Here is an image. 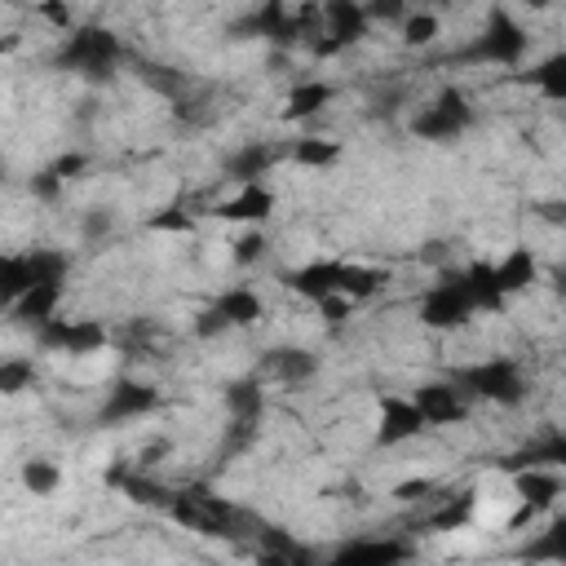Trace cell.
I'll use <instances>...</instances> for the list:
<instances>
[{
  "label": "cell",
  "mask_w": 566,
  "mask_h": 566,
  "mask_svg": "<svg viewBox=\"0 0 566 566\" xmlns=\"http://www.w3.org/2000/svg\"><path fill=\"white\" fill-rule=\"evenodd\" d=\"M451 380H455L469 398H478V402H495V407H517V402L526 398L522 363H517V358H504V354L464 363V367L451 371Z\"/></svg>",
  "instance_id": "6da1fadb"
},
{
  "label": "cell",
  "mask_w": 566,
  "mask_h": 566,
  "mask_svg": "<svg viewBox=\"0 0 566 566\" xmlns=\"http://www.w3.org/2000/svg\"><path fill=\"white\" fill-rule=\"evenodd\" d=\"M526 49H531L526 27L509 9H491L486 22H482V31L464 44L460 57L464 62H482V66H517L526 57Z\"/></svg>",
  "instance_id": "7a4b0ae2"
},
{
  "label": "cell",
  "mask_w": 566,
  "mask_h": 566,
  "mask_svg": "<svg viewBox=\"0 0 566 566\" xmlns=\"http://www.w3.org/2000/svg\"><path fill=\"white\" fill-rule=\"evenodd\" d=\"M57 62L66 66V71H75V75H84V80H106L111 71H115V62H119V40L106 31V27H71L66 35H62V53H57Z\"/></svg>",
  "instance_id": "3957f363"
},
{
  "label": "cell",
  "mask_w": 566,
  "mask_h": 566,
  "mask_svg": "<svg viewBox=\"0 0 566 566\" xmlns=\"http://www.w3.org/2000/svg\"><path fill=\"white\" fill-rule=\"evenodd\" d=\"M473 314H478V301H473V292H469V283H464V270H455V274L429 283L424 296H420V318H424V327L455 332V327H464Z\"/></svg>",
  "instance_id": "277c9868"
},
{
  "label": "cell",
  "mask_w": 566,
  "mask_h": 566,
  "mask_svg": "<svg viewBox=\"0 0 566 566\" xmlns=\"http://www.w3.org/2000/svg\"><path fill=\"white\" fill-rule=\"evenodd\" d=\"M473 128V106L460 88H442L433 102H424L411 119V133L420 142H455L460 133Z\"/></svg>",
  "instance_id": "5b68a950"
},
{
  "label": "cell",
  "mask_w": 566,
  "mask_h": 566,
  "mask_svg": "<svg viewBox=\"0 0 566 566\" xmlns=\"http://www.w3.org/2000/svg\"><path fill=\"white\" fill-rule=\"evenodd\" d=\"M513 495H517V513L509 517V526H522L526 517H539L557 504V495H566V478L557 464H522L513 473Z\"/></svg>",
  "instance_id": "8992f818"
},
{
  "label": "cell",
  "mask_w": 566,
  "mask_h": 566,
  "mask_svg": "<svg viewBox=\"0 0 566 566\" xmlns=\"http://www.w3.org/2000/svg\"><path fill=\"white\" fill-rule=\"evenodd\" d=\"M35 345L49 349V354H71V358H84V354H97L106 345V327L97 318H49L35 327Z\"/></svg>",
  "instance_id": "52a82bcc"
},
{
  "label": "cell",
  "mask_w": 566,
  "mask_h": 566,
  "mask_svg": "<svg viewBox=\"0 0 566 566\" xmlns=\"http://www.w3.org/2000/svg\"><path fill=\"white\" fill-rule=\"evenodd\" d=\"M371 31L367 4L363 0H323V40L314 44L318 57H332L349 44H358Z\"/></svg>",
  "instance_id": "ba28073f"
},
{
  "label": "cell",
  "mask_w": 566,
  "mask_h": 566,
  "mask_svg": "<svg viewBox=\"0 0 566 566\" xmlns=\"http://www.w3.org/2000/svg\"><path fill=\"white\" fill-rule=\"evenodd\" d=\"M424 429H429V420L416 407V398H398V394L380 398V411H376V447H402V442H411Z\"/></svg>",
  "instance_id": "9c48e42d"
},
{
  "label": "cell",
  "mask_w": 566,
  "mask_h": 566,
  "mask_svg": "<svg viewBox=\"0 0 566 566\" xmlns=\"http://www.w3.org/2000/svg\"><path fill=\"white\" fill-rule=\"evenodd\" d=\"M159 407V389L146 380H115L102 402V424H128Z\"/></svg>",
  "instance_id": "30bf717a"
},
{
  "label": "cell",
  "mask_w": 566,
  "mask_h": 566,
  "mask_svg": "<svg viewBox=\"0 0 566 566\" xmlns=\"http://www.w3.org/2000/svg\"><path fill=\"white\" fill-rule=\"evenodd\" d=\"M411 398L429 424H460L469 416V394L455 380H424L420 389H411Z\"/></svg>",
  "instance_id": "8fae6325"
},
{
  "label": "cell",
  "mask_w": 566,
  "mask_h": 566,
  "mask_svg": "<svg viewBox=\"0 0 566 566\" xmlns=\"http://www.w3.org/2000/svg\"><path fill=\"white\" fill-rule=\"evenodd\" d=\"M270 212H274V190H270L265 181H239V190L221 203L217 217L239 221V226H261Z\"/></svg>",
  "instance_id": "7c38bea8"
},
{
  "label": "cell",
  "mask_w": 566,
  "mask_h": 566,
  "mask_svg": "<svg viewBox=\"0 0 566 566\" xmlns=\"http://www.w3.org/2000/svg\"><path fill=\"white\" fill-rule=\"evenodd\" d=\"M212 305L230 318V327H252L261 314H265V301H261V292L256 287H248V283H234V287H221L217 296H212Z\"/></svg>",
  "instance_id": "4fadbf2b"
},
{
  "label": "cell",
  "mask_w": 566,
  "mask_h": 566,
  "mask_svg": "<svg viewBox=\"0 0 566 566\" xmlns=\"http://www.w3.org/2000/svg\"><path fill=\"white\" fill-rule=\"evenodd\" d=\"M265 371L274 380H283V385H301V380H310L318 371V358L310 349H301V345H283V349L265 354Z\"/></svg>",
  "instance_id": "5bb4252c"
},
{
  "label": "cell",
  "mask_w": 566,
  "mask_h": 566,
  "mask_svg": "<svg viewBox=\"0 0 566 566\" xmlns=\"http://www.w3.org/2000/svg\"><path fill=\"white\" fill-rule=\"evenodd\" d=\"M526 84H531L539 97H548V102H566V49L548 53L544 62H535L531 75H526Z\"/></svg>",
  "instance_id": "9a60e30c"
},
{
  "label": "cell",
  "mask_w": 566,
  "mask_h": 566,
  "mask_svg": "<svg viewBox=\"0 0 566 566\" xmlns=\"http://www.w3.org/2000/svg\"><path fill=\"white\" fill-rule=\"evenodd\" d=\"M332 84L323 80H301L287 88V106H283V119H305V115H318L327 102H332Z\"/></svg>",
  "instance_id": "2e32d148"
},
{
  "label": "cell",
  "mask_w": 566,
  "mask_h": 566,
  "mask_svg": "<svg viewBox=\"0 0 566 566\" xmlns=\"http://www.w3.org/2000/svg\"><path fill=\"white\" fill-rule=\"evenodd\" d=\"M495 274H500V287L513 296V292H522V287H531V283H535L539 265H535V256H531L526 248H513L509 256H500V261H495Z\"/></svg>",
  "instance_id": "e0dca14e"
},
{
  "label": "cell",
  "mask_w": 566,
  "mask_h": 566,
  "mask_svg": "<svg viewBox=\"0 0 566 566\" xmlns=\"http://www.w3.org/2000/svg\"><path fill=\"white\" fill-rule=\"evenodd\" d=\"M340 562H394V557H411V544L398 539H349L345 548H336Z\"/></svg>",
  "instance_id": "ac0fdd59"
},
{
  "label": "cell",
  "mask_w": 566,
  "mask_h": 566,
  "mask_svg": "<svg viewBox=\"0 0 566 566\" xmlns=\"http://www.w3.org/2000/svg\"><path fill=\"white\" fill-rule=\"evenodd\" d=\"M398 27H402V44H407V49H424V44L438 40V31H442V13H438V9H411Z\"/></svg>",
  "instance_id": "d6986e66"
},
{
  "label": "cell",
  "mask_w": 566,
  "mask_h": 566,
  "mask_svg": "<svg viewBox=\"0 0 566 566\" xmlns=\"http://www.w3.org/2000/svg\"><path fill=\"white\" fill-rule=\"evenodd\" d=\"M274 159H279V150H270V146H243V150L230 159V177H234V181H261Z\"/></svg>",
  "instance_id": "ffe728a7"
},
{
  "label": "cell",
  "mask_w": 566,
  "mask_h": 566,
  "mask_svg": "<svg viewBox=\"0 0 566 566\" xmlns=\"http://www.w3.org/2000/svg\"><path fill=\"white\" fill-rule=\"evenodd\" d=\"M261 402H265L261 380H234V385L226 389V407H230L234 420H256V416H261Z\"/></svg>",
  "instance_id": "44dd1931"
},
{
  "label": "cell",
  "mask_w": 566,
  "mask_h": 566,
  "mask_svg": "<svg viewBox=\"0 0 566 566\" xmlns=\"http://www.w3.org/2000/svg\"><path fill=\"white\" fill-rule=\"evenodd\" d=\"M292 159L305 164V168H327L340 159V142H327V137H301L292 146Z\"/></svg>",
  "instance_id": "7402d4cb"
},
{
  "label": "cell",
  "mask_w": 566,
  "mask_h": 566,
  "mask_svg": "<svg viewBox=\"0 0 566 566\" xmlns=\"http://www.w3.org/2000/svg\"><path fill=\"white\" fill-rule=\"evenodd\" d=\"M18 478H22V486H27L31 495H53V491L62 486V469H57L53 460H27Z\"/></svg>",
  "instance_id": "603a6c76"
},
{
  "label": "cell",
  "mask_w": 566,
  "mask_h": 566,
  "mask_svg": "<svg viewBox=\"0 0 566 566\" xmlns=\"http://www.w3.org/2000/svg\"><path fill=\"white\" fill-rule=\"evenodd\" d=\"M526 557H557V562H566V517L562 513L548 522V531H539V539L526 548Z\"/></svg>",
  "instance_id": "cb8c5ba5"
},
{
  "label": "cell",
  "mask_w": 566,
  "mask_h": 566,
  "mask_svg": "<svg viewBox=\"0 0 566 566\" xmlns=\"http://www.w3.org/2000/svg\"><path fill=\"white\" fill-rule=\"evenodd\" d=\"M27 380H35V363H31V358L13 354V358L0 363V389H4V394H22Z\"/></svg>",
  "instance_id": "d4e9b609"
},
{
  "label": "cell",
  "mask_w": 566,
  "mask_h": 566,
  "mask_svg": "<svg viewBox=\"0 0 566 566\" xmlns=\"http://www.w3.org/2000/svg\"><path fill=\"white\" fill-rule=\"evenodd\" d=\"M230 248H234V252H230L234 265H256V261L265 256V234H261V226H248Z\"/></svg>",
  "instance_id": "484cf974"
},
{
  "label": "cell",
  "mask_w": 566,
  "mask_h": 566,
  "mask_svg": "<svg viewBox=\"0 0 566 566\" xmlns=\"http://www.w3.org/2000/svg\"><path fill=\"white\" fill-rule=\"evenodd\" d=\"M557 464L562 473H566V433H557V438H548V442H539V447H531L526 455H522V464ZM517 464V469H522Z\"/></svg>",
  "instance_id": "4316f807"
},
{
  "label": "cell",
  "mask_w": 566,
  "mask_h": 566,
  "mask_svg": "<svg viewBox=\"0 0 566 566\" xmlns=\"http://www.w3.org/2000/svg\"><path fill=\"white\" fill-rule=\"evenodd\" d=\"M371 22H402L411 13V0H363Z\"/></svg>",
  "instance_id": "83f0119b"
},
{
  "label": "cell",
  "mask_w": 566,
  "mask_h": 566,
  "mask_svg": "<svg viewBox=\"0 0 566 566\" xmlns=\"http://www.w3.org/2000/svg\"><path fill=\"white\" fill-rule=\"evenodd\" d=\"M429 491H433V482H429V478H416V482L394 486V500H420V495H429Z\"/></svg>",
  "instance_id": "f1b7e54d"
},
{
  "label": "cell",
  "mask_w": 566,
  "mask_h": 566,
  "mask_svg": "<svg viewBox=\"0 0 566 566\" xmlns=\"http://www.w3.org/2000/svg\"><path fill=\"white\" fill-rule=\"evenodd\" d=\"M548 279H553V292H557V296L566 301V265H557V270H553Z\"/></svg>",
  "instance_id": "f546056e"
},
{
  "label": "cell",
  "mask_w": 566,
  "mask_h": 566,
  "mask_svg": "<svg viewBox=\"0 0 566 566\" xmlns=\"http://www.w3.org/2000/svg\"><path fill=\"white\" fill-rule=\"evenodd\" d=\"M416 9H442V4H451V0H411Z\"/></svg>",
  "instance_id": "4dcf8cb0"
},
{
  "label": "cell",
  "mask_w": 566,
  "mask_h": 566,
  "mask_svg": "<svg viewBox=\"0 0 566 566\" xmlns=\"http://www.w3.org/2000/svg\"><path fill=\"white\" fill-rule=\"evenodd\" d=\"M522 4H526V9H535V13H544V9L553 4V0H522Z\"/></svg>",
  "instance_id": "1f68e13d"
}]
</instances>
